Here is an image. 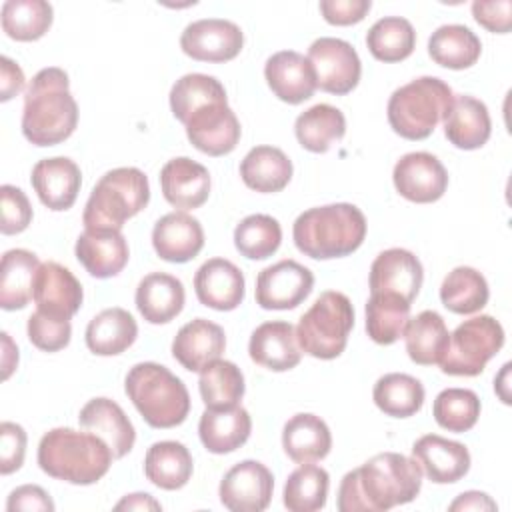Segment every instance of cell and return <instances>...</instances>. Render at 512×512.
<instances>
[{
    "mask_svg": "<svg viewBox=\"0 0 512 512\" xmlns=\"http://www.w3.org/2000/svg\"><path fill=\"white\" fill-rule=\"evenodd\" d=\"M330 476L316 464H302L284 484V506L290 512H316L326 506Z\"/></svg>",
    "mask_w": 512,
    "mask_h": 512,
    "instance_id": "obj_45",
    "label": "cell"
},
{
    "mask_svg": "<svg viewBox=\"0 0 512 512\" xmlns=\"http://www.w3.org/2000/svg\"><path fill=\"white\" fill-rule=\"evenodd\" d=\"M366 46L380 62L406 60L416 46L414 26L402 16H384L366 32Z\"/></svg>",
    "mask_w": 512,
    "mask_h": 512,
    "instance_id": "obj_43",
    "label": "cell"
},
{
    "mask_svg": "<svg viewBox=\"0 0 512 512\" xmlns=\"http://www.w3.org/2000/svg\"><path fill=\"white\" fill-rule=\"evenodd\" d=\"M184 128L190 144L208 156L230 154L238 146L242 134L240 122L228 106V100H214L196 108L184 120Z\"/></svg>",
    "mask_w": 512,
    "mask_h": 512,
    "instance_id": "obj_11",
    "label": "cell"
},
{
    "mask_svg": "<svg viewBox=\"0 0 512 512\" xmlns=\"http://www.w3.org/2000/svg\"><path fill=\"white\" fill-rule=\"evenodd\" d=\"M424 270L420 260L406 248H388L380 252L370 266V294H398L406 302H414L422 288Z\"/></svg>",
    "mask_w": 512,
    "mask_h": 512,
    "instance_id": "obj_17",
    "label": "cell"
},
{
    "mask_svg": "<svg viewBox=\"0 0 512 512\" xmlns=\"http://www.w3.org/2000/svg\"><path fill=\"white\" fill-rule=\"evenodd\" d=\"M0 200H2L0 232L6 236L24 232L32 222V206L28 196L20 188L12 184H4L0 188Z\"/></svg>",
    "mask_w": 512,
    "mask_h": 512,
    "instance_id": "obj_50",
    "label": "cell"
},
{
    "mask_svg": "<svg viewBox=\"0 0 512 512\" xmlns=\"http://www.w3.org/2000/svg\"><path fill=\"white\" fill-rule=\"evenodd\" d=\"M40 262L24 248L4 252L0 266V306L4 310H22L32 300V284Z\"/></svg>",
    "mask_w": 512,
    "mask_h": 512,
    "instance_id": "obj_38",
    "label": "cell"
},
{
    "mask_svg": "<svg viewBox=\"0 0 512 512\" xmlns=\"http://www.w3.org/2000/svg\"><path fill=\"white\" fill-rule=\"evenodd\" d=\"M372 400L386 416L408 418L424 404V386L418 378L402 372H390L376 380Z\"/></svg>",
    "mask_w": 512,
    "mask_h": 512,
    "instance_id": "obj_40",
    "label": "cell"
},
{
    "mask_svg": "<svg viewBox=\"0 0 512 512\" xmlns=\"http://www.w3.org/2000/svg\"><path fill=\"white\" fill-rule=\"evenodd\" d=\"M392 180L398 194L416 204L436 202L448 188V172L430 152L404 154L394 164Z\"/></svg>",
    "mask_w": 512,
    "mask_h": 512,
    "instance_id": "obj_15",
    "label": "cell"
},
{
    "mask_svg": "<svg viewBox=\"0 0 512 512\" xmlns=\"http://www.w3.org/2000/svg\"><path fill=\"white\" fill-rule=\"evenodd\" d=\"M444 136L460 150L482 148L492 134V120L482 100L468 94H454L444 116Z\"/></svg>",
    "mask_w": 512,
    "mask_h": 512,
    "instance_id": "obj_28",
    "label": "cell"
},
{
    "mask_svg": "<svg viewBox=\"0 0 512 512\" xmlns=\"http://www.w3.org/2000/svg\"><path fill=\"white\" fill-rule=\"evenodd\" d=\"M352 328L354 306L350 298L342 292L326 290L300 316L296 338L302 352L320 360H332L344 352Z\"/></svg>",
    "mask_w": 512,
    "mask_h": 512,
    "instance_id": "obj_8",
    "label": "cell"
},
{
    "mask_svg": "<svg viewBox=\"0 0 512 512\" xmlns=\"http://www.w3.org/2000/svg\"><path fill=\"white\" fill-rule=\"evenodd\" d=\"M78 262L94 278H112L130 258L128 242L120 230H84L74 246Z\"/></svg>",
    "mask_w": 512,
    "mask_h": 512,
    "instance_id": "obj_26",
    "label": "cell"
},
{
    "mask_svg": "<svg viewBox=\"0 0 512 512\" xmlns=\"http://www.w3.org/2000/svg\"><path fill=\"white\" fill-rule=\"evenodd\" d=\"M410 302L398 294L376 292L366 302V332L376 344H394L404 336L410 320Z\"/></svg>",
    "mask_w": 512,
    "mask_h": 512,
    "instance_id": "obj_39",
    "label": "cell"
},
{
    "mask_svg": "<svg viewBox=\"0 0 512 512\" xmlns=\"http://www.w3.org/2000/svg\"><path fill=\"white\" fill-rule=\"evenodd\" d=\"M282 244L280 222L268 214H250L234 228V246L248 260H266Z\"/></svg>",
    "mask_w": 512,
    "mask_h": 512,
    "instance_id": "obj_46",
    "label": "cell"
},
{
    "mask_svg": "<svg viewBox=\"0 0 512 512\" xmlns=\"http://www.w3.org/2000/svg\"><path fill=\"white\" fill-rule=\"evenodd\" d=\"M240 178L250 190L274 194L288 186L292 178V162L276 146H256L242 158Z\"/></svg>",
    "mask_w": 512,
    "mask_h": 512,
    "instance_id": "obj_33",
    "label": "cell"
},
{
    "mask_svg": "<svg viewBox=\"0 0 512 512\" xmlns=\"http://www.w3.org/2000/svg\"><path fill=\"white\" fill-rule=\"evenodd\" d=\"M112 460V450L94 432L60 426L48 430L38 444L40 470L76 486L98 482L110 470Z\"/></svg>",
    "mask_w": 512,
    "mask_h": 512,
    "instance_id": "obj_3",
    "label": "cell"
},
{
    "mask_svg": "<svg viewBox=\"0 0 512 512\" xmlns=\"http://www.w3.org/2000/svg\"><path fill=\"white\" fill-rule=\"evenodd\" d=\"M214 100H228L226 90L218 78L200 72L184 74L170 90V110L182 124L196 108Z\"/></svg>",
    "mask_w": 512,
    "mask_h": 512,
    "instance_id": "obj_47",
    "label": "cell"
},
{
    "mask_svg": "<svg viewBox=\"0 0 512 512\" xmlns=\"http://www.w3.org/2000/svg\"><path fill=\"white\" fill-rule=\"evenodd\" d=\"M430 58L444 68L464 70L478 62L482 54L480 38L464 24H444L428 38Z\"/></svg>",
    "mask_w": 512,
    "mask_h": 512,
    "instance_id": "obj_36",
    "label": "cell"
},
{
    "mask_svg": "<svg viewBox=\"0 0 512 512\" xmlns=\"http://www.w3.org/2000/svg\"><path fill=\"white\" fill-rule=\"evenodd\" d=\"M496 502L486 494V492H478V490H468L462 492L450 506L448 510L452 512H464V510H496Z\"/></svg>",
    "mask_w": 512,
    "mask_h": 512,
    "instance_id": "obj_56",
    "label": "cell"
},
{
    "mask_svg": "<svg viewBox=\"0 0 512 512\" xmlns=\"http://www.w3.org/2000/svg\"><path fill=\"white\" fill-rule=\"evenodd\" d=\"M488 296L486 278L470 266H456L446 274L440 286V300L454 314H474L482 310Z\"/></svg>",
    "mask_w": 512,
    "mask_h": 512,
    "instance_id": "obj_42",
    "label": "cell"
},
{
    "mask_svg": "<svg viewBox=\"0 0 512 512\" xmlns=\"http://www.w3.org/2000/svg\"><path fill=\"white\" fill-rule=\"evenodd\" d=\"M28 340L44 352H58L68 346L70 336H72V326L68 318H58L50 316L46 312L36 310L30 314L28 324H26Z\"/></svg>",
    "mask_w": 512,
    "mask_h": 512,
    "instance_id": "obj_49",
    "label": "cell"
},
{
    "mask_svg": "<svg viewBox=\"0 0 512 512\" xmlns=\"http://www.w3.org/2000/svg\"><path fill=\"white\" fill-rule=\"evenodd\" d=\"M32 300L36 302V310L70 320L80 310L84 292L78 278L66 266L44 262L34 276Z\"/></svg>",
    "mask_w": 512,
    "mask_h": 512,
    "instance_id": "obj_16",
    "label": "cell"
},
{
    "mask_svg": "<svg viewBox=\"0 0 512 512\" xmlns=\"http://www.w3.org/2000/svg\"><path fill=\"white\" fill-rule=\"evenodd\" d=\"M422 488L420 466L400 452H380L344 474L338 488L340 512H384L412 502Z\"/></svg>",
    "mask_w": 512,
    "mask_h": 512,
    "instance_id": "obj_1",
    "label": "cell"
},
{
    "mask_svg": "<svg viewBox=\"0 0 512 512\" xmlns=\"http://www.w3.org/2000/svg\"><path fill=\"white\" fill-rule=\"evenodd\" d=\"M314 288V274L296 260H280L256 276V304L264 310H292Z\"/></svg>",
    "mask_w": 512,
    "mask_h": 512,
    "instance_id": "obj_12",
    "label": "cell"
},
{
    "mask_svg": "<svg viewBox=\"0 0 512 512\" xmlns=\"http://www.w3.org/2000/svg\"><path fill=\"white\" fill-rule=\"evenodd\" d=\"M292 238L296 248L314 260L342 258L362 246L366 218L348 202L308 208L294 220Z\"/></svg>",
    "mask_w": 512,
    "mask_h": 512,
    "instance_id": "obj_4",
    "label": "cell"
},
{
    "mask_svg": "<svg viewBox=\"0 0 512 512\" xmlns=\"http://www.w3.org/2000/svg\"><path fill=\"white\" fill-rule=\"evenodd\" d=\"M226 350L222 326L206 318L186 322L172 340V356L190 372H202Z\"/></svg>",
    "mask_w": 512,
    "mask_h": 512,
    "instance_id": "obj_24",
    "label": "cell"
},
{
    "mask_svg": "<svg viewBox=\"0 0 512 512\" xmlns=\"http://www.w3.org/2000/svg\"><path fill=\"white\" fill-rule=\"evenodd\" d=\"M150 184L146 174L134 166L108 170L92 188L84 206L86 230H122L124 222L146 208Z\"/></svg>",
    "mask_w": 512,
    "mask_h": 512,
    "instance_id": "obj_6",
    "label": "cell"
},
{
    "mask_svg": "<svg viewBox=\"0 0 512 512\" xmlns=\"http://www.w3.org/2000/svg\"><path fill=\"white\" fill-rule=\"evenodd\" d=\"M306 58L314 68L316 86L324 92L344 96L360 82L362 62L354 46L346 40L322 36L310 44Z\"/></svg>",
    "mask_w": 512,
    "mask_h": 512,
    "instance_id": "obj_10",
    "label": "cell"
},
{
    "mask_svg": "<svg viewBox=\"0 0 512 512\" xmlns=\"http://www.w3.org/2000/svg\"><path fill=\"white\" fill-rule=\"evenodd\" d=\"M116 510H162L160 502H156L150 494L146 492H136L124 496L116 506Z\"/></svg>",
    "mask_w": 512,
    "mask_h": 512,
    "instance_id": "obj_57",
    "label": "cell"
},
{
    "mask_svg": "<svg viewBox=\"0 0 512 512\" xmlns=\"http://www.w3.org/2000/svg\"><path fill=\"white\" fill-rule=\"evenodd\" d=\"M264 78L274 96L286 104H302L318 88L310 60L296 50L272 54L264 64Z\"/></svg>",
    "mask_w": 512,
    "mask_h": 512,
    "instance_id": "obj_19",
    "label": "cell"
},
{
    "mask_svg": "<svg viewBox=\"0 0 512 512\" xmlns=\"http://www.w3.org/2000/svg\"><path fill=\"white\" fill-rule=\"evenodd\" d=\"M198 390L206 408L224 410L240 404L244 396V374L230 360H214L200 372Z\"/></svg>",
    "mask_w": 512,
    "mask_h": 512,
    "instance_id": "obj_41",
    "label": "cell"
},
{
    "mask_svg": "<svg viewBox=\"0 0 512 512\" xmlns=\"http://www.w3.org/2000/svg\"><path fill=\"white\" fill-rule=\"evenodd\" d=\"M126 396L152 428H174L190 412L184 382L158 362L134 364L124 378Z\"/></svg>",
    "mask_w": 512,
    "mask_h": 512,
    "instance_id": "obj_5",
    "label": "cell"
},
{
    "mask_svg": "<svg viewBox=\"0 0 512 512\" xmlns=\"http://www.w3.org/2000/svg\"><path fill=\"white\" fill-rule=\"evenodd\" d=\"M160 188L168 204L180 210L200 208L210 194V174L200 162L178 156L160 170Z\"/></svg>",
    "mask_w": 512,
    "mask_h": 512,
    "instance_id": "obj_23",
    "label": "cell"
},
{
    "mask_svg": "<svg viewBox=\"0 0 512 512\" xmlns=\"http://www.w3.org/2000/svg\"><path fill=\"white\" fill-rule=\"evenodd\" d=\"M6 510L8 512H16V510H38V512H52L54 510V502L48 496V492L36 484H24L18 486L16 490L10 492L8 502H6Z\"/></svg>",
    "mask_w": 512,
    "mask_h": 512,
    "instance_id": "obj_54",
    "label": "cell"
},
{
    "mask_svg": "<svg viewBox=\"0 0 512 512\" xmlns=\"http://www.w3.org/2000/svg\"><path fill=\"white\" fill-rule=\"evenodd\" d=\"M244 46V34L238 24L224 18H202L190 22L182 36L180 48L198 62L234 60Z\"/></svg>",
    "mask_w": 512,
    "mask_h": 512,
    "instance_id": "obj_13",
    "label": "cell"
},
{
    "mask_svg": "<svg viewBox=\"0 0 512 512\" xmlns=\"http://www.w3.org/2000/svg\"><path fill=\"white\" fill-rule=\"evenodd\" d=\"M454 100L452 88L436 76H420L396 88L388 100V122L406 140L428 138Z\"/></svg>",
    "mask_w": 512,
    "mask_h": 512,
    "instance_id": "obj_7",
    "label": "cell"
},
{
    "mask_svg": "<svg viewBox=\"0 0 512 512\" xmlns=\"http://www.w3.org/2000/svg\"><path fill=\"white\" fill-rule=\"evenodd\" d=\"M78 422L82 428L100 436L114 458H124L134 448L136 430L120 404L110 398L100 396L88 400L78 414Z\"/></svg>",
    "mask_w": 512,
    "mask_h": 512,
    "instance_id": "obj_27",
    "label": "cell"
},
{
    "mask_svg": "<svg viewBox=\"0 0 512 512\" xmlns=\"http://www.w3.org/2000/svg\"><path fill=\"white\" fill-rule=\"evenodd\" d=\"M432 414L440 428L462 434L478 422L480 398L468 388H446L434 398Z\"/></svg>",
    "mask_w": 512,
    "mask_h": 512,
    "instance_id": "obj_48",
    "label": "cell"
},
{
    "mask_svg": "<svg viewBox=\"0 0 512 512\" xmlns=\"http://www.w3.org/2000/svg\"><path fill=\"white\" fill-rule=\"evenodd\" d=\"M78 104L70 94L68 74L58 66L36 72L24 94L22 134L34 146H56L72 136Z\"/></svg>",
    "mask_w": 512,
    "mask_h": 512,
    "instance_id": "obj_2",
    "label": "cell"
},
{
    "mask_svg": "<svg viewBox=\"0 0 512 512\" xmlns=\"http://www.w3.org/2000/svg\"><path fill=\"white\" fill-rule=\"evenodd\" d=\"M136 308L150 324H166L184 308V284L166 272L146 274L136 288Z\"/></svg>",
    "mask_w": 512,
    "mask_h": 512,
    "instance_id": "obj_29",
    "label": "cell"
},
{
    "mask_svg": "<svg viewBox=\"0 0 512 512\" xmlns=\"http://www.w3.org/2000/svg\"><path fill=\"white\" fill-rule=\"evenodd\" d=\"M2 378H10V374L14 372V368L18 366V348L16 344L10 340L8 332H2Z\"/></svg>",
    "mask_w": 512,
    "mask_h": 512,
    "instance_id": "obj_58",
    "label": "cell"
},
{
    "mask_svg": "<svg viewBox=\"0 0 512 512\" xmlns=\"http://www.w3.org/2000/svg\"><path fill=\"white\" fill-rule=\"evenodd\" d=\"M294 134L302 148L314 154H324L332 144L344 138L346 118L336 106L314 104L296 118Z\"/></svg>",
    "mask_w": 512,
    "mask_h": 512,
    "instance_id": "obj_37",
    "label": "cell"
},
{
    "mask_svg": "<svg viewBox=\"0 0 512 512\" xmlns=\"http://www.w3.org/2000/svg\"><path fill=\"white\" fill-rule=\"evenodd\" d=\"M54 10L46 0H6L2 4V30L18 42L42 38L52 26Z\"/></svg>",
    "mask_w": 512,
    "mask_h": 512,
    "instance_id": "obj_44",
    "label": "cell"
},
{
    "mask_svg": "<svg viewBox=\"0 0 512 512\" xmlns=\"http://www.w3.org/2000/svg\"><path fill=\"white\" fill-rule=\"evenodd\" d=\"M282 448L296 464H310L328 456L332 434L328 424L310 412L294 414L282 428Z\"/></svg>",
    "mask_w": 512,
    "mask_h": 512,
    "instance_id": "obj_31",
    "label": "cell"
},
{
    "mask_svg": "<svg viewBox=\"0 0 512 512\" xmlns=\"http://www.w3.org/2000/svg\"><path fill=\"white\" fill-rule=\"evenodd\" d=\"M194 470L190 450L176 440L154 442L144 456L146 478L162 490H178L188 484Z\"/></svg>",
    "mask_w": 512,
    "mask_h": 512,
    "instance_id": "obj_34",
    "label": "cell"
},
{
    "mask_svg": "<svg viewBox=\"0 0 512 512\" xmlns=\"http://www.w3.org/2000/svg\"><path fill=\"white\" fill-rule=\"evenodd\" d=\"M24 72L22 68L10 60L8 56L0 58V100L6 102L12 96H16L24 88Z\"/></svg>",
    "mask_w": 512,
    "mask_h": 512,
    "instance_id": "obj_55",
    "label": "cell"
},
{
    "mask_svg": "<svg viewBox=\"0 0 512 512\" xmlns=\"http://www.w3.org/2000/svg\"><path fill=\"white\" fill-rule=\"evenodd\" d=\"M244 274L242 270L226 258L206 260L194 274V290L200 304L228 312L242 304L244 300Z\"/></svg>",
    "mask_w": 512,
    "mask_h": 512,
    "instance_id": "obj_21",
    "label": "cell"
},
{
    "mask_svg": "<svg viewBox=\"0 0 512 512\" xmlns=\"http://www.w3.org/2000/svg\"><path fill=\"white\" fill-rule=\"evenodd\" d=\"M474 20L484 26L488 32L506 34L512 28V2L510 0H476L472 2Z\"/></svg>",
    "mask_w": 512,
    "mask_h": 512,
    "instance_id": "obj_52",
    "label": "cell"
},
{
    "mask_svg": "<svg viewBox=\"0 0 512 512\" xmlns=\"http://www.w3.org/2000/svg\"><path fill=\"white\" fill-rule=\"evenodd\" d=\"M252 432V418L240 404L234 408H206L198 422V436L212 454H228L238 450Z\"/></svg>",
    "mask_w": 512,
    "mask_h": 512,
    "instance_id": "obj_30",
    "label": "cell"
},
{
    "mask_svg": "<svg viewBox=\"0 0 512 512\" xmlns=\"http://www.w3.org/2000/svg\"><path fill=\"white\" fill-rule=\"evenodd\" d=\"M30 182L46 208L62 212L72 208L76 202L82 186V174L74 160L66 156H54L34 164Z\"/></svg>",
    "mask_w": 512,
    "mask_h": 512,
    "instance_id": "obj_20",
    "label": "cell"
},
{
    "mask_svg": "<svg viewBox=\"0 0 512 512\" xmlns=\"http://www.w3.org/2000/svg\"><path fill=\"white\" fill-rule=\"evenodd\" d=\"M152 246L162 260L184 264L204 246L202 224L186 212L164 214L152 228Z\"/></svg>",
    "mask_w": 512,
    "mask_h": 512,
    "instance_id": "obj_25",
    "label": "cell"
},
{
    "mask_svg": "<svg viewBox=\"0 0 512 512\" xmlns=\"http://www.w3.org/2000/svg\"><path fill=\"white\" fill-rule=\"evenodd\" d=\"M252 362L272 372H286L300 364L302 348L296 338V328L284 320L260 324L248 342Z\"/></svg>",
    "mask_w": 512,
    "mask_h": 512,
    "instance_id": "obj_22",
    "label": "cell"
},
{
    "mask_svg": "<svg viewBox=\"0 0 512 512\" xmlns=\"http://www.w3.org/2000/svg\"><path fill=\"white\" fill-rule=\"evenodd\" d=\"M324 20L334 26H350L364 20L370 12V0H322L318 4Z\"/></svg>",
    "mask_w": 512,
    "mask_h": 512,
    "instance_id": "obj_53",
    "label": "cell"
},
{
    "mask_svg": "<svg viewBox=\"0 0 512 512\" xmlns=\"http://www.w3.org/2000/svg\"><path fill=\"white\" fill-rule=\"evenodd\" d=\"M272 490V472L258 460H242L224 474L218 494L232 512H262L272 500Z\"/></svg>",
    "mask_w": 512,
    "mask_h": 512,
    "instance_id": "obj_14",
    "label": "cell"
},
{
    "mask_svg": "<svg viewBox=\"0 0 512 512\" xmlns=\"http://www.w3.org/2000/svg\"><path fill=\"white\" fill-rule=\"evenodd\" d=\"M26 456V432L16 422L0 424V472L4 476L16 472Z\"/></svg>",
    "mask_w": 512,
    "mask_h": 512,
    "instance_id": "obj_51",
    "label": "cell"
},
{
    "mask_svg": "<svg viewBox=\"0 0 512 512\" xmlns=\"http://www.w3.org/2000/svg\"><path fill=\"white\" fill-rule=\"evenodd\" d=\"M412 460L434 484H454L470 470L468 448L438 434L420 436L412 444Z\"/></svg>",
    "mask_w": 512,
    "mask_h": 512,
    "instance_id": "obj_18",
    "label": "cell"
},
{
    "mask_svg": "<svg viewBox=\"0 0 512 512\" xmlns=\"http://www.w3.org/2000/svg\"><path fill=\"white\" fill-rule=\"evenodd\" d=\"M404 340H406V352L412 362L420 366H432L440 364L450 332L446 328L444 318L434 312V310H422L414 318L408 320L406 330H404Z\"/></svg>",
    "mask_w": 512,
    "mask_h": 512,
    "instance_id": "obj_35",
    "label": "cell"
},
{
    "mask_svg": "<svg viewBox=\"0 0 512 512\" xmlns=\"http://www.w3.org/2000/svg\"><path fill=\"white\" fill-rule=\"evenodd\" d=\"M138 336L134 316L124 308H106L86 326V346L98 356H116L128 350Z\"/></svg>",
    "mask_w": 512,
    "mask_h": 512,
    "instance_id": "obj_32",
    "label": "cell"
},
{
    "mask_svg": "<svg viewBox=\"0 0 512 512\" xmlns=\"http://www.w3.org/2000/svg\"><path fill=\"white\" fill-rule=\"evenodd\" d=\"M504 346L502 324L488 316L464 320L450 334L448 348L440 360V370L450 376H478Z\"/></svg>",
    "mask_w": 512,
    "mask_h": 512,
    "instance_id": "obj_9",
    "label": "cell"
}]
</instances>
